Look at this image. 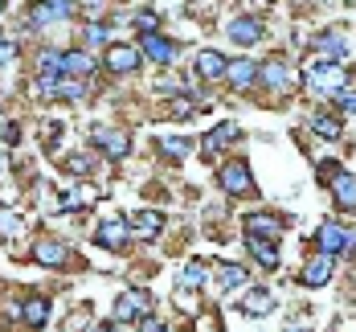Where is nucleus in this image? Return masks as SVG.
Masks as SVG:
<instances>
[{
  "instance_id": "1",
  "label": "nucleus",
  "mask_w": 356,
  "mask_h": 332,
  "mask_svg": "<svg viewBox=\"0 0 356 332\" xmlns=\"http://www.w3.org/2000/svg\"><path fill=\"white\" fill-rule=\"evenodd\" d=\"M344 82H348V74H344V66H336V58H320V62H312V66H307V86H312L320 99L340 95V90H344Z\"/></svg>"
},
{
  "instance_id": "2",
  "label": "nucleus",
  "mask_w": 356,
  "mask_h": 332,
  "mask_svg": "<svg viewBox=\"0 0 356 332\" xmlns=\"http://www.w3.org/2000/svg\"><path fill=\"white\" fill-rule=\"evenodd\" d=\"M320 177H327V189H332V197H336L340 210H356V173L340 168L336 160H323Z\"/></svg>"
},
{
  "instance_id": "3",
  "label": "nucleus",
  "mask_w": 356,
  "mask_h": 332,
  "mask_svg": "<svg viewBox=\"0 0 356 332\" xmlns=\"http://www.w3.org/2000/svg\"><path fill=\"white\" fill-rule=\"evenodd\" d=\"M217 181H221V189H225L229 197H246L250 189H254V177H250L246 160H229V164H221Z\"/></svg>"
},
{
  "instance_id": "4",
  "label": "nucleus",
  "mask_w": 356,
  "mask_h": 332,
  "mask_svg": "<svg viewBox=\"0 0 356 332\" xmlns=\"http://www.w3.org/2000/svg\"><path fill=\"white\" fill-rule=\"evenodd\" d=\"M147 312H152V295L143 287H131V292H123L115 299V320H140Z\"/></svg>"
},
{
  "instance_id": "5",
  "label": "nucleus",
  "mask_w": 356,
  "mask_h": 332,
  "mask_svg": "<svg viewBox=\"0 0 356 332\" xmlns=\"http://www.w3.org/2000/svg\"><path fill=\"white\" fill-rule=\"evenodd\" d=\"M90 144L99 148V152H107L111 160H119V156H127V152H131L127 132H115V127H95V132H90Z\"/></svg>"
},
{
  "instance_id": "6",
  "label": "nucleus",
  "mask_w": 356,
  "mask_h": 332,
  "mask_svg": "<svg viewBox=\"0 0 356 332\" xmlns=\"http://www.w3.org/2000/svg\"><path fill=\"white\" fill-rule=\"evenodd\" d=\"M103 66L115 74H131L140 66V49H131V45H107L103 49Z\"/></svg>"
},
{
  "instance_id": "7",
  "label": "nucleus",
  "mask_w": 356,
  "mask_h": 332,
  "mask_svg": "<svg viewBox=\"0 0 356 332\" xmlns=\"http://www.w3.org/2000/svg\"><path fill=\"white\" fill-rule=\"evenodd\" d=\"M316 242H320L323 255H340V251H348V230L344 226H336V221H323L320 230H316Z\"/></svg>"
},
{
  "instance_id": "8",
  "label": "nucleus",
  "mask_w": 356,
  "mask_h": 332,
  "mask_svg": "<svg viewBox=\"0 0 356 332\" xmlns=\"http://www.w3.org/2000/svg\"><path fill=\"white\" fill-rule=\"evenodd\" d=\"M258 74H262V82H266L270 90H291V86H295V70L286 66L283 58H270Z\"/></svg>"
},
{
  "instance_id": "9",
  "label": "nucleus",
  "mask_w": 356,
  "mask_h": 332,
  "mask_svg": "<svg viewBox=\"0 0 356 332\" xmlns=\"http://www.w3.org/2000/svg\"><path fill=\"white\" fill-rule=\"evenodd\" d=\"M258 37H262V21H258V17H234V21H229V41H234V45L246 49Z\"/></svg>"
},
{
  "instance_id": "10",
  "label": "nucleus",
  "mask_w": 356,
  "mask_h": 332,
  "mask_svg": "<svg viewBox=\"0 0 356 332\" xmlns=\"http://www.w3.org/2000/svg\"><path fill=\"white\" fill-rule=\"evenodd\" d=\"M143 54H147L156 66H172V58H177V45H172L168 37H160V33H143Z\"/></svg>"
},
{
  "instance_id": "11",
  "label": "nucleus",
  "mask_w": 356,
  "mask_h": 332,
  "mask_svg": "<svg viewBox=\"0 0 356 332\" xmlns=\"http://www.w3.org/2000/svg\"><path fill=\"white\" fill-rule=\"evenodd\" d=\"M95 242L107 246V251H127V226L123 221H103L95 230Z\"/></svg>"
},
{
  "instance_id": "12",
  "label": "nucleus",
  "mask_w": 356,
  "mask_h": 332,
  "mask_svg": "<svg viewBox=\"0 0 356 332\" xmlns=\"http://www.w3.org/2000/svg\"><path fill=\"white\" fill-rule=\"evenodd\" d=\"M58 78H62V54H58V49H45V54L37 58V82L49 90Z\"/></svg>"
},
{
  "instance_id": "13",
  "label": "nucleus",
  "mask_w": 356,
  "mask_h": 332,
  "mask_svg": "<svg viewBox=\"0 0 356 332\" xmlns=\"http://www.w3.org/2000/svg\"><path fill=\"white\" fill-rule=\"evenodd\" d=\"M225 66H229V62H225L217 49H201V54H197V74H201V78H209V82L225 78Z\"/></svg>"
},
{
  "instance_id": "14",
  "label": "nucleus",
  "mask_w": 356,
  "mask_h": 332,
  "mask_svg": "<svg viewBox=\"0 0 356 332\" xmlns=\"http://www.w3.org/2000/svg\"><path fill=\"white\" fill-rule=\"evenodd\" d=\"M246 246H250V255L258 258L262 267H279V246H275V238H258V234H246Z\"/></svg>"
},
{
  "instance_id": "15",
  "label": "nucleus",
  "mask_w": 356,
  "mask_h": 332,
  "mask_svg": "<svg viewBox=\"0 0 356 332\" xmlns=\"http://www.w3.org/2000/svg\"><path fill=\"white\" fill-rule=\"evenodd\" d=\"M246 234H258V238H275V242H279V234H283V221L270 218V214H250V218H246Z\"/></svg>"
},
{
  "instance_id": "16",
  "label": "nucleus",
  "mask_w": 356,
  "mask_h": 332,
  "mask_svg": "<svg viewBox=\"0 0 356 332\" xmlns=\"http://www.w3.org/2000/svg\"><path fill=\"white\" fill-rule=\"evenodd\" d=\"M21 316H25L29 329H45V320H49V299H45V295H29L25 308H21Z\"/></svg>"
},
{
  "instance_id": "17",
  "label": "nucleus",
  "mask_w": 356,
  "mask_h": 332,
  "mask_svg": "<svg viewBox=\"0 0 356 332\" xmlns=\"http://www.w3.org/2000/svg\"><path fill=\"white\" fill-rule=\"evenodd\" d=\"M95 70V58L90 54H82V49H66L62 54V74H70V78H82V74Z\"/></svg>"
},
{
  "instance_id": "18",
  "label": "nucleus",
  "mask_w": 356,
  "mask_h": 332,
  "mask_svg": "<svg viewBox=\"0 0 356 332\" xmlns=\"http://www.w3.org/2000/svg\"><path fill=\"white\" fill-rule=\"evenodd\" d=\"M299 279H303L307 287H323V283L332 279V255H323V258H316V262H307Z\"/></svg>"
},
{
  "instance_id": "19",
  "label": "nucleus",
  "mask_w": 356,
  "mask_h": 332,
  "mask_svg": "<svg viewBox=\"0 0 356 332\" xmlns=\"http://www.w3.org/2000/svg\"><path fill=\"white\" fill-rule=\"evenodd\" d=\"M242 312H246V316H270V312H275V295L266 292V287L250 292L246 299H242Z\"/></svg>"
},
{
  "instance_id": "20",
  "label": "nucleus",
  "mask_w": 356,
  "mask_h": 332,
  "mask_svg": "<svg viewBox=\"0 0 356 332\" xmlns=\"http://www.w3.org/2000/svg\"><path fill=\"white\" fill-rule=\"evenodd\" d=\"M131 226L140 230L143 238H156L164 230V214L160 210H140V214H131Z\"/></svg>"
},
{
  "instance_id": "21",
  "label": "nucleus",
  "mask_w": 356,
  "mask_h": 332,
  "mask_svg": "<svg viewBox=\"0 0 356 332\" xmlns=\"http://www.w3.org/2000/svg\"><path fill=\"white\" fill-rule=\"evenodd\" d=\"M225 78H229L234 86H250V82L258 78V62H250V58H238V62H229V66H225Z\"/></svg>"
},
{
  "instance_id": "22",
  "label": "nucleus",
  "mask_w": 356,
  "mask_h": 332,
  "mask_svg": "<svg viewBox=\"0 0 356 332\" xmlns=\"http://www.w3.org/2000/svg\"><path fill=\"white\" fill-rule=\"evenodd\" d=\"M316 49H320L323 58H344V54H348V41H344V33H340V29H327V33H320Z\"/></svg>"
},
{
  "instance_id": "23",
  "label": "nucleus",
  "mask_w": 356,
  "mask_h": 332,
  "mask_svg": "<svg viewBox=\"0 0 356 332\" xmlns=\"http://www.w3.org/2000/svg\"><path fill=\"white\" fill-rule=\"evenodd\" d=\"M33 258L41 267H62V262H66V246H62V242H37Z\"/></svg>"
},
{
  "instance_id": "24",
  "label": "nucleus",
  "mask_w": 356,
  "mask_h": 332,
  "mask_svg": "<svg viewBox=\"0 0 356 332\" xmlns=\"http://www.w3.org/2000/svg\"><path fill=\"white\" fill-rule=\"evenodd\" d=\"M229 140H238V123H217L213 132H209V140H205V152L213 156L221 144H229Z\"/></svg>"
},
{
  "instance_id": "25",
  "label": "nucleus",
  "mask_w": 356,
  "mask_h": 332,
  "mask_svg": "<svg viewBox=\"0 0 356 332\" xmlns=\"http://www.w3.org/2000/svg\"><path fill=\"white\" fill-rule=\"evenodd\" d=\"M177 283H180V295L188 292V287H201V283H205V267H201V262H184Z\"/></svg>"
},
{
  "instance_id": "26",
  "label": "nucleus",
  "mask_w": 356,
  "mask_h": 332,
  "mask_svg": "<svg viewBox=\"0 0 356 332\" xmlns=\"http://www.w3.org/2000/svg\"><path fill=\"white\" fill-rule=\"evenodd\" d=\"M217 283H221V292H234V287H242V283H246V267H238V262H229V267H221V275H217Z\"/></svg>"
},
{
  "instance_id": "27",
  "label": "nucleus",
  "mask_w": 356,
  "mask_h": 332,
  "mask_svg": "<svg viewBox=\"0 0 356 332\" xmlns=\"http://www.w3.org/2000/svg\"><path fill=\"white\" fill-rule=\"evenodd\" d=\"M21 230H25V218H21L17 210H4V205H0V238H17Z\"/></svg>"
},
{
  "instance_id": "28",
  "label": "nucleus",
  "mask_w": 356,
  "mask_h": 332,
  "mask_svg": "<svg viewBox=\"0 0 356 332\" xmlns=\"http://www.w3.org/2000/svg\"><path fill=\"white\" fill-rule=\"evenodd\" d=\"M49 95H58V99H82V82L70 78V74H62V78L49 86Z\"/></svg>"
},
{
  "instance_id": "29",
  "label": "nucleus",
  "mask_w": 356,
  "mask_h": 332,
  "mask_svg": "<svg viewBox=\"0 0 356 332\" xmlns=\"http://www.w3.org/2000/svg\"><path fill=\"white\" fill-rule=\"evenodd\" d=\"M312 132H316L320 140H340V119H332V115H316V119H312Z\"/></svg>"
},
{
  "instance_id": "30",
  "label": "nucleus",
  "mask_w": 356,
  "mask_h": 332,
  "mask_svg": "<svg viewBox=\"0 0 356 332\" xmlns=\"http://www.w3.org/2000/svg\"><path fill=\"white\" fill-rule=\"evenodd\" d=\"M25 21H29V25H37V29H41V25H54V21H62V17H58V13H54V8H49L45 0H37L33 8H29V17H25Z\"/></svg>"
},
{
  "instance_id": "31",
  "label": "nucleus",
  "mask_w": 356,
  "mask_h": 332,
  "mask_svg": "<svg viewBox=\"0 0 356 332\" xmlns=\"http://www.w3.org/2000/svg\"><path fill=\"white\" fill-rule=\"evenodd\" d=\"M90 168H95V160H90L86 152H74V156H66V173H70V177H90Z\"/></svg>"
},
{
  "instance_id": "32",
  "label": "nucleus",
  "mask_w": 356,
  "mask_h": 332,
  "mask_svg": "<svg viewBox=\"0 0 356 332\" xmlns=\"http://www.w3.org/2000/svg\"><path fill=\"white\" fill-rule=\"evenodd\" d=\"M188 140H184V136H160V152H164V156H184V152H188Z\"/></svg>"
},
{
  "instance_id": "33",
  "label": "nucleus",
  "mask_w": 356,
  "mask_h": 332,
  "mask_svg": "<svg viewBox=\"0 0 356 332\" xmlns=\"http://www.w3.org/2000/svg\"><path fill=\"white\" fill-rule=\"evenodd\" d=\"M45 4H49V8H54V13H58L62 21H66V17H74V13H78V4H74V0H45Z\"/></svg>"
},
{
  "instance_id": "34",
  "label": "nucleus",
  "mask_w": 356,
  "mask_h": 332,
  "mask_svg": "<svg viewBox=\"0 0 356 332\" xmlns=\"http://www.w3.org/2000/svg\"><path fill=\"white\" fill-rule=\"evenodd\" d=\"M156 25H160V21H156V13H140V17H136V29H143V33H152Z\"/></svg>"
},
{
  "instance_id": "35",
  "label": "nucleus",
  "mask_w": 356,
  "mask_h": 332,
  "mask_svg": "<svg viewBox=\"0 0 356 332\" xmlns=\"http://www.w3.org/2000/svg\"><path fill=\"white\" fill-rule=\"evenodd\" d=\"M140 332H168V329H164V324H160V320L147 312V316H140Z\"/></svg>"
},
{
  "instance_id": "36",
  "label": "nucleus",
  "mask_w": 356,
  "mask_h": 332,
  "mask_svg": "<svg viewBox=\"0 0 356 332\" xmlns=\"http://www.w3.org/2000/svg\"><path fill=\"white\" fill-rule=\"evenodd\" d=\"M86 41H90V45H107V29H103V25H90V29H86Z\"/></svg>"
},
{
  "instance_id": "37",
  "label": "nucleus",
  "mask_w": 356,
  "mask_h": 332,
  "mask_svg": "<svg viewBox=\"0 0 356 332\" xmlns=\"http://www.w3.org/2000/svg\"><path fill=\"white\" fill-rule=\"evenodd\" d=\"M340 107H344V111H356V90H340Z\"/></svg>"
},
{
  "instance_id": "38",
  "label": "nucleus",
  "mask_w": 356,
  "mask_h": 332,
  "mask_svg": "<svg viewBox=\"0 0 356 332\" xmlns=\"http://www.w3.org/2000/svg\"><path fill=\"white\" fill-rule=\"evenodd\" d=\"M17 140H21V127H17V123H8V127H4V144H17Z\"/></svg>"
},
{
  "instance_id": "39",
  "label": "nucleus",
  "mask_w": 356,
  "mask_h": 332,
  "mask_svg": "<svg viewBox=\"0 0 356 332\" xmlns=\"http://www.w3.org/2000/svg\"><path fill=\"white\" fill-rule=\"evenodd\" d=\"M193 111H197L193 103H172V115H177V119H184V115H193Z\"/></svg>"
},
{
  "instance_id": "40",
  "label": "nucleus",
  "mask_w": 356,
  "mask_h": 332,
  "mask_svg": "<svg viewBox=\"0 0 356 332\" xmlns=\"http://www.w3.org/2000/svg\"><path fill=\"white\" fill-rule=\"evenodd\" d=\"M86 332H123V329H115V324H99V329H86Z\"/></svg>"
},
{
  "instance_id": "41",
  "label": "nucleus",
  "mask_w": 356,
  "mask_h": 332,
  "mask_svg": "<svg viewBox=\"0 0 356 332\" xmlns=\"http://www.w3.org/2000/svg\"><path fill=\"white\" fill-rule=\"evenodd\" d=\"M286 332H303V329H286Z\"/></svg>"
},
{
  "instance_id": "42",
  "label": "nucleus",
  "mask_w": 356,
  "mask_h": 332,
  "mask_svg": "<svg viewBox=\"0 0 356 332\" xmlns=\"http://www.w3.org/2000/svg\"><path fill=\"white\" fill-rule=\"evenodd\" d=\"M0 13H4V0H0Z\"/></svg>"
},
{
  "instance_id": "43",
  "label": "nucleus",
  "mask_w": 356,
  "mask_h": 332,
  "mask_svg": "<svg viewBox=\"0 0 356 332\" xmlns=\"http://www.w3.org/2000/svg\"><path fill=\"white\" fill-rule=\"evenodd\" d=\"M353 4H356V0H353Z\"/></svg>"
}]
</instances>
